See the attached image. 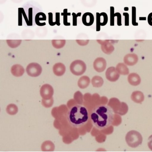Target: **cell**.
I'll use <instances>...</instances> for the list:
<instances>
[{"instance_id": "obj_17", "label": "cell", "mask_w": 152, "mask_h": 152, "mask_svg": "<svg viewBox=\"0 0 152 152\" xmlns=\"http://www.w3.org/2000/svg\"><path fill=\"white\" fill-rule=\"evenodd\" d=\"M49 23L51 26H54L56 25V22H53V14L52 13H49Z\"/></svg>"}, {"instance_id": "obj_23", "label": "cell", "mask_w": 152, "mask_h": 152, "mask_svg": "<svg viewBox=\"0 0 152 152\" xmlns=\"http://www.w3.org/2000/svg\"><path fill=\"white\" fill-rule=\"evenodd\" d=\"M149 142L148 143V145L149 148L152 151V137H150L149 138Z\"/></svg>"}, {"instance_id": "obj_11", "label": "cell", "mask_w": 152, "mask_h": 152, "mask_svg": "<svg viewBox=\"0 0 152 152\" xmlns=\"http://www.w3.org/2000/svg\"><path fill=\"white\" fill-rule=\"evenodd\" d=\"M116 70L120 74L126 75L129 73V70L128 67L122 63L118 64L116 67Z\"/></svg>"}, {"instance_id": "obj_18", "label": "cell", "mask_w": 152, "mask_h": 152, "mask_svg": "<svg viewBox=\"0 0 152 152\" xmlns=\"http://www.w3.org/2000/svg\"><path fill=\"white\" fill-rule=\"evenodd\" d=\"M123 15L125 17V26H129V15L127 13H124Z\"/></svg>"}, {"instance_id": "obj_7", "label": "cell", "mask_w": 152, "mask_h": 152, "mask_svg": "<svg viewBox=\"0 0 152 152\" xmlns=\"http://www.w3.org/2000/svg\"><path fill=\"white\" fill-rule=\"evenodd\" d=\"M41 148L43 152H53L55 150V145L51 140H46L42 143Z\"/></svg>"}, {"instance_id": "obj_21", "label": "cell", "mask_w": 152, "mask_h": 152, "mask_svg": "<svg viewBox=\"0 0 152 152\" xmlns=\"http://www.w3.org/2000/svg\"><path fill=\"white\" fill-rule=\"evenodd\" d=\"M29 14L30 17L33 18L32 16L31 15H32V8H30L29 9ZM32 22H33V19H32L31 18H30V19H29V26L32 25Z\"/></svg>"}, {"instance_id": "obj_12", "label": "cell", "mask_w": 152, "mask_h": 152, "mask_svg": "<svg viewBox=\"0 0 152 152\" xmlns=\"http://www.w3.org/2000/svg\"><path fill=\"white\" fill-rule=\"evenodd\" d=\"M47 20V17L44 13L39 12L37 14L35 17V23L38 26H42L41 21H45Z\"/></svg>"}, {"instance_id": "obj_13", "label": "cell", "mask_w": 152, "mask_h": 152, "mask_svg": "<svg viewBox=\"0 0 152 152\" xmlns=\"http://www.w3.org/2000/svg\"><path fill=\"white\" fill-rule=\"evenodd\" d=\"M71 14L70 13H68L67 9H66L64 10V12L61 13V15L64 16V24L66 26H69L71 25V23L68 22V16H70Z\"/></svg>"}, {"instance_id": "obj_1", "label": "cell", "mask_w": 152, "mask_h": 152, "mask_svg": "<svg viewBox=\"0 0 152 152\" xmlns=\"http://www.w3.org/2000/svg\"><path fill=\"white\" fill-rule=\"evenodd\" d=\"M92 124L99 130L106 129L113 123V112L110 107L100 105L92 110L90 115Z\"/></svg>"}, {"instance_id": "obj_14", "label": "cell", "mask_w": 152, "mask_h": 152, "mask_svg": "<svg viewBox=\"0 0 152 152\" xmlns=\"http://www.w3.org/2000/svg\"><path fill=\"white\" fill-rule=\"evenodd\" d=\"M116 16V14L114 13V8L111 7H110V26H114L115 17Z\"/></svg>"}, {"instance_id": "obj_5", "label": "cell", "mask_w": 152, "mask_h": 152, "mask_svg": "<svg viewBox=\"0 0 152 152\" xmlns=\"http://www.w3.org/2000/svg\"><path fill=\"white\" fill-rule=\"evenodd\" d=\"M106 76L107 80L111 82L117 80L120 77L119 73L114 67H109L107 70Z\"/></svg>"}, {"instance_id": "obj_16", "label": "cell", "mask_w": 152, "mask_h": 152, "mask_svg": "<svg viewBox=\"0 0 152 152\" xmlns=\"http://www.w3.org/2000/svg\"><path fill=\"white\" fill-rule=\"evenodd\" d=\"M72 15L73 16V26H76L77 24V18L81 16V13H78L77 14L73 13Z\"/></svg>"}, {"instance_id": "obj_15", "label": "cell", "mask_w": 152, "mask_h": 152, "mask_svg": "<svg viewBox=\"0 0 152 152\" xmlns=\"http://www.w3.org/2000/svg\"><path fill=\"white\" fill-rule=\"evenodd\" d=\"M136 8L135 7H132V24L134 26L138 25V23L136 22Z\"/></svg>"}, {"instance_id": "obj_6", "label": "cell", "mask_w": 152, "mask_h": 152, "mask_svg": "<svg viewBox=\"0 0 152 152\" xmlns=\"http://www.w3.org/2000/svg\"><path fill=\"white\" fill-rule=\"evenodd\" d=\"M83 23L86 26H91L93 24L94 22V17L93 14L89 12L84 13L83 15Z\"/></svg>"}, {"instance_id": "obj_9", "label": "cell", "mask_w": 152, "mask_h": 152, "mask_svg": "<svg viewBox=\"0 0 152 152\" xmlns=\"http://www.w3.org/2000/svg\"><path fill=\"white\" fill-rule=\"evenodd\" d=\"M129 83L133 86H137L140 83V78L138 75L136 73H132L128 76Z\"/></svg>"}, {"instance_id": "obj_3", "label": "cell", "mask_w": 152, "mask_h": 152, "mask_svg": "<svg viewBox=\"0 0 152 152\" xmlns=\"http://www.w3.org/2000/svg\"><path fill=\"white\" fill-rule=\"evenodd\" d=\"M125 140L129 146L136 148L142 143V137L138 132L132 130L126 134Z\"/></svg>"}, {"instance_id": "obj_2", "label": "cell", "mask_w": 152, "mask_h": 152, "mask_svg": "<svg viewBox=\"0 0 152 152\" xmlns=\"http://www.w3.org/2000/svg\"><path fill=\"white\" fill-rule=\"evenodd\" d=\"M67 119L71 126L80 128L85 125L88 121V112L85 107L75 105L68 111Z\"/></svg>"}, {"instance_id": "obj_4", "label": "cell", "mask_w": 152, "mask_h": 152, "mask_svg": "<svg viewBox=\"0 0 152 152\" xmlns=\"http://www.w3.org/2000/svg\"><path fill=\"white\" fill-rule=\"evenodd\" d=\"M108 21V17L106 13H96V31H99L100 26H105Z\"/></svg>"}, {"instance_id": "obj_22", "label": "cell", "mask_w": 152, "mask_h": 152, "mask_svg": "<svg viewBox=\"0 0 152 152\" xmlns=\"http://www.w3.org/2000/svg\"><path fill=\"white\" fill-rule=\"evenodd\" d=\"M148 22L149 25L152 26V13L149 14L148 17Z\"/></svg>"}, {"instance_id": "obj_19", "label": "cell", "mask_w": 152, "mask_h": 152, "mask_svg": "<svg viewBox=\"0 0 152 152\" xmlns=\"http://www.w3.org/2000/svg\"><path fill=\"white\" fill-rule=\"evenodd\" d=\"M116 16L117 17V24L118 26H121V16L119 13H116Z\"/></svg>"}, {"instance_id": "obj_20", "label": "cell", "mask_w": 152, "mask_h": 152, "mask_svg": "<svg viewBox=\"0 0 152 152\" xmlns=\"http://www.w3.org/2000/svg\"><path fill=\"white\" fill-rule=\"evenodd\" d=\"M55 22L58 26H60V13H56V21Z\"/></svg>"}, {"instance_id": "obj_8", "label": "cell", "mask_w": 152, "mask_h": 152, "mask_svg": "<svg viewBox=\"0 0 152 152\" xmlns=\"http://www.w3.org/2000/svg\"><path fill=\"white\" fill-rule=\"evenodd\" d=\"M138 56L135 54H128L124 58V62L126 64L129 66L135 65L138 62Z\"/></svg>"}, {"instance_id": "obj_10", "label": "cell", "mask_w": 152, "mask_h": 152, "mask_svg": "<svg viewBox=\"0 0 152 152\" xmlns=\"http://www.w3.org/2000/svg\"><path fill=\"white\" fill-rule=\"evenodd\" d=\"M6 112L10 115H15L18 113V107L15 104H10L6 108Z\"/></svg>"}]
</instances>
